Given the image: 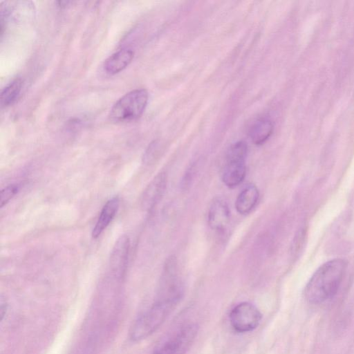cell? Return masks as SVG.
Listing matches in <instances>:
<instances>
[{"mask_svg":"<svg viewBox=\"0 0 354 354\" xmlns=\"http://www.w3.org/2000/svg\"><path fill=\"white\" fill-rule=\"evenodd\" d=\"M262 318L259 309L249 302H241L234 306L230 313V322L234 330L246 333L254 330Z\"/></svg>","mask_w":354,"mask_h":354,"instance_id":"cell-6","label":"cell"},{"mask_svg":"<svg viewBox=\"0 0 354 354\" xmlns=\"http://www.w3.org/2000/svg\"><path fill=\"white\" fill-rule=\"evenodd\" d=\"M259 193L257 187L252 184L246 186L238 195L235 207L241 214H246L252 211L257 203Z\"/></svg>","mask_w":354,"mask_h":354,"instance_id":"cell-13","label":"cell"},{"mask_svg":"<svg viewBox=\"0 0 354 354\" xmlns=\"http://www.w3.org/2000/svg\"><path fill=\"white\" fill-rule=\"evenodd\" d=\"M19 185L18 184H11L4 187L1 191L0 206L1 207L6 205L11 198H12L19 192Z\"/></svg>","mask_w":354,"mask_h":354,"instance_id":"cell-18","label":"cell"},{"mask_svg":"<svg viewBox=\"0 0 354 354\" xmlns=\"http://www.w3.org/2000/svg\"><path fill=\"white\" fill-rule=\"evenodd\" d=\"M346 268L347 262L340 258L320 266L306 285V299L311 304H320L333 297L342 283Z\"/></svg>","mask_w":354,"mask_h":354,"instance_id":"cell-1","label":"cell"},{"mask_svg":"<svg viewBox=\"0 0 354 354\" xmlns=\"http://www.w3.org/2000/svg\"><path fill=\"white\" fill-rule=\"evenodd\" d=\"M183 295V286L178 275L176 261L170 257L163 268L157 299L177 305Z\"/></svg>","mask_w":354,"mask_h":354,"instance_id":"cell-5","label":"cell"},{"mask_svg":"<svg viewBox=\"0 0 354 354\" xmlns=\"http://www.w3.org/2000/svg\"><path fill=\"white\" fill-rule=\"evenodd\" d=\"M8 304L5 298L1 296L0 301V317L1 322H3L6 315L7 314Z\"/></svg>","mask_w":354,"mask_h":354,"instance_id":"cell-19","label":"cell"},{"mask_svg":"<svg viewBox=\"0 0 354 354\" xmlns=\"http://www.w3.org/2000/svg\"><path fill=\"white\" fill-rule=\"evenodd\" d=\"M134 52L129 48H124L115 52L104 62V69L110 74L115 75L124 70L132 61Z\"/></svg>","mask_w":354,"mask_h":354,"instance_id":"cell-11","label":"cell"},{"mask_svg":"<svg viewBox=\"0 0 354 354\" xmlns=\"http://www.w3.org/2000/svg\"><path fill=\"white\" fill-rule=\"evenodd\" d=\"M129 247V239L126 235H122L115 241L110 257V268L115 276L121 277L124 273Z\"/></svg>","mask_w":354,"mask_h":354,"instance_id":"cell-7","label":"cell"},{"mask_svg":"<svg viewBox=\"0 0 354 354\" xmlns=\"http://www.w3.org/2000/svg\"><path fill=\"white\" fill-rule=\"evenodd\" d=\"M120 205L118 197L109 199L103 206L95 227L92 231V236L94 239L100 236L109 226L117 214Z\"/></svg>","mask_w":354,"mask_h":354,"instance_id":"cell-10","label":"cell"},{"mask_svg":"<svg viewBox=\"0 0 354 354\" xmlns=\"http://www.w3.org/2000/svg\"><path fill=\"white\" fill-rule=\"evenodd\" d=\"M230 211L225 201L216 198L212 203L208 211V224L212 230H224L229 221Z\"/></svg>","mask_w":354,"mask_h":354,"instance_id":"cell-9","label":"cell"},{"mask_svg":"<svg viewBox=\"0 0 354 354\" xmlns=\"http://www.w3.org/2000/svg\"><path fill=\"white\" fill-rule=\"evenodd\" d=\"M171 302L157 299L135 320L129 330V339L142 341L152 335L175 308Z\"/></svg>","mask_w":354,"mask_h":354,"instance_id":"cell-2","label":"cell"},{"mask_svg":"<svg viewBox=\"0 0 354 354\" xmlns=\"http://www.w3.org/2000/svg\"><path fill=\"white\" fill-rule=\"evenodd\" d=\"M22 88V80L17 77L10 82L1 93V105L2 107L12 104L18 98Z\"/></svg>","mask_w":354,"mask_h":354,"instance_id":"cell-15","label":"cell"},{"mask_svg":"<svg viewBox=\"0 0 354 354\" xmlns=\"http://www.w3.org/2000/svg\"><path fill=\"white\" fill-rule=\"evenodd\" d=\"M248 152V147L243 141L233 144L228 149L226 161H245Z\"/></svg>","mask_w":354,"mask_h":354,"instance_id":"cell-16","label":"cell"},{"mask_svg":"<svg viewBox=\"0 0 354 354\" xmlns=\"http://www.w3.org/2000/svg\"><path fill=\"white\" fill-rule=\"evenodd\" d=\"M198 331L196 324L182 326L165 337L154 348L152 354H185Z\"/></svg>","mask_w":354,"mask_h":354,"instance_id":"cell-4","label":"cell"},{"mask_svg":"<svg viewBox=\"0 0 354 354\" xmlns=\"http://www.w3.org/2000/svg\"><path fill=\"white\" fill-rule=\"evenodd\" d=\"M148 98V92L143 88L126 93L112 106L109 113L111 119L115 122L137 120L145 111Z\"/></svg>","mask_w":354,"mask_h":354,"instance_id":"cell-3","label":"cell"},{"mask_svg":"<svg viewBox=\"0 0 354 354\" xmlns=\"http://www.w3.org/2000/svg\"><path fill=\"white\" fill-rule=\"evenodd\" d=\"M160 153V143L156 140L152 142L146 149L143 156V162L147 165L153 164Z\"/></svg>","mask_w":354,"mask_h":354,"instance_id":"cell-17","label":"cell"},{"mask_svg":"<svg viewBox=\"0 0 354 354\" xmlns=\"http://www.w3.org/2000/svg\"><path fill=\"white\" fill-rule=\"evenodd\" d=\"M273 129V123L268 118H261L250 127V137L255 145H262L270 138Z\"/></svg>","mask_w":354,"mask_h":354,"instance_id":"cell-14","label":"cell"},{"mask_svg":"<svg viewBox=\"0 0 354 354\" xmlns=\"http://www.w3.org/2000/svg\"><path fill=\"white\" fill-rule=\"evenodd\" d=\"M245 173V161H226L222 179L226 186L234 187L242 183Z\"/></svg>","mask_w":354,"mask_h":354,"instance_id":"cell-12","label":"cell"},{"mask_svg":"<svg viewBox=\"0 0 354 354\" xmlns=\"http://www.w3.org/2000/svg\"><path fill=\"white\" fill-rule=\"evenodd\" d=\"M167 176L164 172L156 175L147 185L141 197L142 207L150 210L161 199L166 188Z\"/></svg>","mask_w":354,"mask_h":354,"instance_id":"cell-8","label":"cell"}]
</instances>
